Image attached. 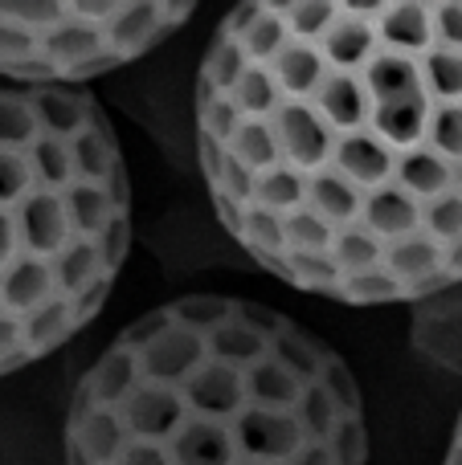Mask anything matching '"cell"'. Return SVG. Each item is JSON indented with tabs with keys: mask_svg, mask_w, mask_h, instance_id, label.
I'll return each instance as SVG.
<instances>
[{
	"mask_svg": "<svg viewBox=\"0 0 462 465\" xmlns=\"http://www.w3.org/2000/svg\"><path fill=\"white\" fill-rule=\"evenodd\" d=\"M127 245L131 184L98 98L0 78V376L103 311Z\"/></svg>",
	"mask_w": 462,
	"mask_h": 465,
	"instance_id": "obj_3",
	"label": "cell"
},
{
	"mask_svg": "<svg viewBox=\"0 0 462 465\" xmlns=\"http://www.w3.org/2000/svg\"><path fill=\"white\" fill-rule=\"evenodd\" d=\"M193 5H0V78L78 90L176 37Z\"/></svg>",
	"mask_w": 462,
	"mask_h": 465,
	"instance_id": "obj_4",
	"label": "cell"
},
{
	"mask_svg": "<svg viewBox=\"0 0 462 465\" xmlns=\"http://www.w3.org/2000/svg\"><path fill=\"white\" fill-rule=\"evenodd\" d=\"M226 232L348 306L462 282V5H242L196 74Z\"/></svg>",
	"mask_w": 462,
	"mask_h": 465,
	"instance_id": "obj_1",
	"label": "cell"
},
{
	"mask_svg": "<svg viewBox=\"0 0 462 465\" xmlns=\"http://www.w3.org/2000/svg\"><path fill=\"white\" fill-rule=\"evenodd\" d=\"M65 465H365L344 360L283 311L193 294L106 343L65 412Z\"/></svg>",
	"mask_w": 462,
	"mask_h": 465,
	"instance_id": "obj_2",
	"label": "cell"
},
{
	"mask_svg": "<svg viewBox=\"0 0 462 465\" xmlns=\"http://www.w3.org/2000/svg\"><path fill=\"white\" fill-rule=\"evenodd\" d=\"M447 465H462V417H458V425H455V437H450Z\"/></svg>",
	"mask_w": 462,
	"mask_h": 465,
	"instance_id": "obj_5",
	"label": "cell"
}]
</instances>
